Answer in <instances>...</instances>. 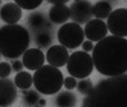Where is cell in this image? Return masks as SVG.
I'll use <instances>...</instances> for the list:
<instances>
[{"label": "cell", "instance_id": "20", "mask_svg": "<svg viewBox=\"0 0 127 107\" xmlns=\"http://www.w3.org/2000/svg\"><path fill=\"white\" fill-rule=\"evenodd\" d=\"M42 0H16L15 3L20 7L21 9H26V10H32L36 9L37 7H39L42 5Z\"/></svg>", "mask_w": 127, "mask_h": 107}, {"label": "cell", "instance_id": "24", "mask_svg": "<svg viewBox=\"0 0 127 107\" xmlns=\"http://www.w3.org/2000/svg\"><path fill=\"white\" fill-rule=\"evenodd\" d=\"M76 84H77L76 80L72 76H68L66 78H64V85H65V87H66L67 90L70 91V90H73V89H75Z\"/></svg>", "mask_w": 127, "mask_h": 107}, {"label": "cell", "instance_id": "12", "mask_svg": "<svg viewBox=\"0 0 127 107\" xmlns=\"http://www.w3.org/2000/svg\"><path fill=\"white\" fill-rule=\"evenodd\" d=\"M17 97L16 86L13 81L0 78V107H9Z\"/></svg>", "mask_w": 127, "mask_h": 107}, {"label": "cell", "instance_id": "6", "mask_svg": "<svg viewBox=\"0 0 127 107\" xmlns=\"http://www.w3.org/2000/svg\"><path fill=\"white\" fill-rule=\"evenodd\" d=\"M58 42L61 46L65 48L74 50L81 46V44L84 42V32L81 25L69 22V23L63 24L60 29L58 30Z\"/></svg>", "mask_w": 127, "mask_h": 107}, {"label": "cell", "instance_id": "15", "mask_svg": "<svg viewBox=\"0 0 127 107\" xmlns=\"http://www.w3.org/2000/svg\"><path fill=\"white\" fill-rule=\"evenodd\" d=\"M112 12V6L109 1H97L93 6V15L97 20L104 21Z\"/></svg>", "mask_w": 127, "mask_h": 107}, {"label": "cell", "instance_id": "27", "mask_svg": "<svg viewBox=\"0 0 127 107\" xmlns=\"http://www.w3.org/2000/svg\"><path fill=\"white\" fill-rule=\"evenodd\" d=\"M49 2L54 5V6H66L67 0H50Z\"/></svg>", "mask_w": 127, "mask_h": 107}, {"label": "cell", "instance_id": "3", "mask_svg": "<svg viewBox=\"0 0 127 107\" xmlns=\"http://www.w3.org/2000/svg\"><path fill=\"white\" fill-rule=\"evenodd\" d=\"M29 31L20 24H6L0 28V54L7 59H17L29 48Z\"/></svg>", "mask_w": 127, "mask_h": 107}, {"label": "cell", "instance_id": "18", "mask_svg": "<svg viewBox=\"0 0 127 107\" xmlns=\"http://www.w3.org/2000/svg\"><path fill=\"white\" fill-rule=\"evenodd\" d=\"M28 23L33 30H42L44 28L50 27V24L46 23L44 15L39 12H35V13L31 14L30 16L28 17Z\"/></svg>", "mask_w": 127, "mask_h": 107}, {"label": "cell", "instance_id": "25", "mask_svg": "<svg viewBox=\"0 0 127 107\" xmlns=\"http://www.w3.org/2000/svg\"><path fill=\"white\" fill-rule=\"evenodd\" d=\"M81 46L83 48V52H87V53L94 50V43H91L89 40H84L83 43L81 44Z\"/></svg>", "mask_w": 127, "mask_h": 107}, {"label": "cell", "instance_id": "26", "mask_svg": "<svg viewBox=\"0 0 127 107\" xmlns=\"http://www.w3.org/2000/svg\"><path fill=\"white\" fill-rule=\"evenodd\" d=\"M22 69H23V64H22V61H19V60L13 61V64H12V70H14V71H16V73H19V71H22Z\"/></svg>", "mask_w": 127, "mask_h": 107}, {"label": "cell", "instance_id": "4", "mask_svg": "<svg viewBox=\"0 0 127 107\" xmlns=\"http://www.w3.org/2000/svg\"><path fill=\"white\" fill-rule=\"evenodd\" d=\"M32 84L39 93L51 96L61 90L64 85V75L59 68L44 64L32 76Z\"/></svg>", "mask_w": 127, "mask_h": 107}, {"label": "cell", "instance_id": "11", "mask_svg": "<svg viewBox=\"0 0 127 107\" xmlns=\"http://www.w3.org/2000/svg\"><path fill=\"white\" fill-rule=\"evenodd\" d=\"M45 64V54L39 48H28L22 55V64L29 70H38Z\"/></svg>", "mask_w": 127, "mask_h": 107}, {"label": "cell", "instance_id": "19", "mask_svg": "<svg viewBox=\"0 0 127 107\" xmlns=\"http://www.w3.org/2000/svg\"><path fill=\"white\" fill-rule=\"evenodd\" d=\"M22 96H23V100L24 103L28 105V106H33L38 103V100L40 99L39 94L37 93L36 91L33 90H23L22 92Z\"/></svg>", "mask_w": 127, "mask_h": 107}, {"label": "cell", "instance_id": "29", "mask_svg": "<svg viewBox=\"0 0 127 107\" xmlns=\"http://www.w3.org/2000/svg\"><path fill=\"white\" fill-rule=\"evenodd\" d=\"M0 59H1V54H0Z\"/></svg>", "mask_w": 127, "mask_h": 107}, {"label": "cell", "instance_id": "14", "mask_svg": "<svg viewBox=\"0 0 127 107\" xmlns=\"http://www.w3.org/2000/svg\"><path fill=\"white\" fill-rule=\"evenodd\" d=\"M49 19L52 23L64 24L69 19V8L67 6H53L49 10Z\"/></svg>", "mask_w": 127, "mask_h": 107}, {"label": "cell", "instance_id": "30", "mask_svg": "<svg viewBox=\"0 0 127 107\" xmlns=\"http://www.w3.org/2000/svg\"><path fill=\"white\" fill-rule=\"evenodd\" d=\"M37 107H42V106H37Z\"/></svg>", "mask_w": 127, "mask_h": 107}, {"label": "cell", "instance_id": "21", "mask_svg": "<svg viewBox=\"0 0 127 107\" xmlns=\"http://www.w3.org/2000/svg\"><path fill=\"white\" fill-rule=\"evenodd\" d=\"M51 43H52V36L49 32H40V34L37 35L36 44L37 46L39 47V50L40 48H46L47 46H50Z\"/></svg>", "mask_w": 127, "mask_h": 107}, {"label": "cell", "instance_id": "7", "mask_svg": "<svg viewBox=\"0 0 127 107\" xmlns=\"http://www.w3.org/2000/svg\"><path fill=\"white\" fill-rule=\"evenodd\" d=\"M107 31H110L111 36L126 38L127 36V9L118 8L111 12L106 22Z\"/></svg>", "mask_w": 127, "mask_h": 107}, {"label": "cell", "instance_id": "28", "mask_svg": "<svg viewBox=\"0 0 127 107\" xmlns=\"http://www.w3.org/2000/svg\"><path fill=\"white\" fill-rule=\"evenodd\" d=\"M38 104H39V106L44 107L45 105H46V100H44V99H39V100H38Z\"/></svg>", "mask_w": 127, "mask_h": 107}, {"label": "cell", "instance_id": "13", "mask_svg": "<svg viewBox=\"0 0 127 107\" xmlns=\"http://www.w3.org/2000/svg\"><path fill=\"white\" fill-rule=\"evenodd\" d=\"M22 9L15 1L6 2L0 9V19L7 24H16L22 19Z\"/></svg>", "mask_w": 127, "mask_h": 107}, {"label": "cell", "instance_id": "8", "mask_svg": "<svg viewBox=\"0 0 127 107\" xmlns=\"http://www.w3.org/2000/svg\"><path fill=\"white\" fill-rule=\"evenodd\" d=\"M93 17V5L87 0H76L69 7V19L76 24H84Z\"/></svg>", "mask_w": 127, "mask_h": 107}, {"label": "cell", "instance_id": "10", "mask_svg": "<svg viewBox=\"0 0 127 107\" xmlns=\"http://www.w3.org/2000/svg\"><path fill=\"white\" fill-rule=\"evenodd\" d=\"M68 58H69V53L67 48H65L61 45H53L47 48L45 60L52 67L61 68L66 66Z\"/></svg>", "mask_w": 127, "mask_h": 107}, {"label": "cell", "instance_id": "2", "mask_svg": "<svg viewBox=\"0 0 127 107\" xmlns=\"http://www.w3.org/2000/svg\"><path fill=\"white\" fill-rule=\"evenodd\" d=\"M126 75L110 77L94 86L82 107H127Z\"/></svg>", "mask_w": 127, "mask_h": 107}, {"label": "cell", "instance_id": "5", "mask_svg": "<svg viewBox=\"0 0 127 107\" xmlns=\"http://www.w3.org/2000/svg\"><path fill=\"white\" fill-rule=\"evenodd\" d=\"M67 71L74 78L84 80L90 76L94 70V62L91 55L83 51H76L69 55L67 60Z\"/></svg>", "mask_w": 127, "mask_h": 107}, {"label": "cell", "instance_id": "22", "mask_svg": "<svg viewBox=\"0 0 127 107\" xmlns=\"http://www.w3.org/2000/svg\"><path fill=\"white\" fill-rule=\"evenodd\" d=\"M76 87L80 93L87 96V94L90 93L91 91H93V89H94V83H93L90 80H86V78H84V80L80 81V82L76 84Z\"/></svg>", "mask_w": 127, "mask_h": 107}, {"label": "cell", "instance_id": "9", "mask_svg": "<svg viewBox=\"0 0 127 107\" xmlns=\"http://www.w3.org/2000/svg\"><path fill=\"white\" fill-rule=\"evenodd\" d=\"M83 32H84V36L87 37L89 42L98 43L103 38H105L107 35L106 23L102 20L93 19V20H90L89 22L86 23Z\"/></svg>", "mask_w": 127, "mask_h": 107}, {"label": "cell", "instance_id": "16", "mask_svg": "<svg viewBox=\"0 0 127 107\" xmlns=\"http://www.w3.org/2000/svg\"><path fill=\"white\" fill-rule=\"evenodd\" d=\"M54 103L58 107H75L77 99L76 96L72 93L70 91H64V92H60L57 96Z\"/></svg>", "mask_w": 127, "mask_h": 107}, {"label": "cell", "instance_id": "17", "mask_svg": "<svg viewBox=\"0 0 127 107\" xmlns=\"http://www.w3.org/2000/svg\"><path fill=\"white\" fill-rule=\"evenodd\" d=\"M14 84L21 90H29L32 85V75L29 71H19L15 75Z\"/></svg>", "mask_w": 127, "mask_h": 107}, {"label": "cell", "instance_id": "23", "mask_svg": "<svg viewBox=\"0 0 127 107\" xmlns=\"http://www.w3.org/2000/svg\"><path fill=\"white\" fill-rule=\"evenodd\" d=\"M12 71V66L8 62H0V78H7Z\"/></svg>", "mask_w": 127, "mask_h": 107}, {"label": "cell", "instance_id": "1", "mask_svg": "<svg viewBox=\"0 0 127 107\" xmlns=\"http://www.w3.org/2000/svg\"><path fill=\"white\" fill-rule=\"evenodd\" d=\"M91 59L96 70L104 76L125 75L127 71L126 38L106 36L94 46Z\"/></svg>", "mask_w": 127, "mask_h": 107}]
</instances>
